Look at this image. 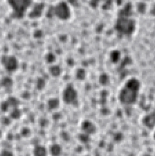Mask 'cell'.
<instances>
[{
  "instance_id": "obj_1",
  "label": "cell",
  "mask_w": 155,
  "mask_h": 156,
  "mask_svg": "<svg viewBox=\"0 0 155 156\" xmlns=\"http://www.w3.org/2000/svg\"><path fill=\"white\" fill-rule=\"evenodd\" d=\"M31 1L32 0H8L13 12L18 16L23 15L24 12L30 5Z\"/></svg>"
},
{
  "instance_id": "obj_2",
  "label": "cell",
  "mask_w": 155,
  "mask_h": 156,
  "mask_svg": "<svg viewBox=\"0 0 155 156\" xmlns=\"http://www.w3.org/2000/svg\"><path fill=\"white\" fill-rule=\"evenodd\" d=\"M2 63L5 68L9 71H14L18 66L16 58L12 56H5L2 58Z\"/></svg>"
},
{
  "instance_id": "obj_3",
  "label": "cell",
  "mask_w": 155,
  "mask_h": 156,
  "mask_svg": "<svg viewBox=\"0 0 155 156\" xmlns=\"http://www.w3.org/2000/svg\"><path fill=\"white\" fill-rule=\"evenodd\" d=\"M34 156H47L48 151L46 148L42 145H37L33 151Z\"/></svg>"
},
{
  "instance_id": "obj_4",
  "label": "cell",
  "mask_w": 155,
  "mask_h": 156,
  "mask_svg": "<svg viewBox=\"0 0 155 156\" xmlns=\"http://www.w3.org/2000/svg\"><path fill=\"white\" fill-rule=\"evenodd\" d=\"M61 151L60 146L57 144H52L49 149V152L53 156H59L61 153Z\"/></svg>"
},
{
  "instance_id": "obj_5",
  "label": "cell",
  "mask_w": 155,
  "mask_h": 156,
  "mask_svg": "<svg viewBox=\"0 0 155 156\" xmlns=\"http://www.w3.org/2000/svg\"><path fill=\"white\" fill-rule=\"evenodd\" d=\"M63 98H64V101L66 102L70 103L74 99V95L73 94V93L71 91H70V90H67L64 93Z\"/></svg>"
},
{
  "instance_id": "obj_6",
  "label": "cell",
  "mask_w": 155,
  "mask_h": 156,
  "mask_svg": "<svg viewBox=\"0 0 155 156\" xmlns=\"http://www.w3.org/2000/svg\"><path fill=\"white\" fill-rule=\"evenodd\" d=\"M0 156H13V154L10 151L4 150L1 153Z\"/></svg>"
}]
</instances>
